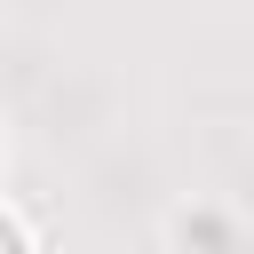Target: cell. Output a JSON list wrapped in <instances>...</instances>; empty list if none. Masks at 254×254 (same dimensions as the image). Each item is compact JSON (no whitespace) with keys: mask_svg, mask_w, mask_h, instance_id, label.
<instances>
[{"mask_svg":"<svg viewBox=\"0 0 254 254\" xmlns=\"http://www.w3.org/2000/svg\"><path fill=\"white\" fill-rule=\"evenodd\" d=\"M0 254H24V238H16V222L0 214Z\"/></svg>","mask_w":254,"mask_h":254,"instance_id":"1","label":"cell"}]
</instances>
